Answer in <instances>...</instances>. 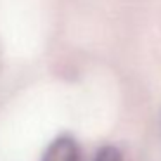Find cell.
Returning a JSON list of instances; mask_svg holds the SVG:
<instances>
[{"mask_svg":"<svg viewBox=\"0 0 161 161\" xmlns=\"http://www.w3.org/2000/svg\"><path fill=\"white\" fill-rule=\"evenodd\" d=\"M42 161H80V151L71 137L63 135L50 142L42 156Z\"/></svg>","mask_w":161,"mask_h":161,"instance_id":"cell-1","label":"cell"},{"mask_svg":"<svg viewBox=\"0 0 161 161\" xmlns=\"http://www.w3.org/2000/svg\"><path fill=\"white\" fill-rule=\"evenodd\" d=\"M94 161H123V158H121V153H119L116 147L106 146L97 153V156H95Z\"/></svg>","mask_w":161,"mask_h":161,"instance_id":"cell-2","label":"cell"}]
</instances>
